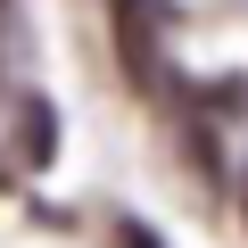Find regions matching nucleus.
Segmentation results:
<instances>
[{
    "instance_id": "1",
    "label": "nucleus",
    "mask_w": 248,
    "mask_h": 248,
    "mask_svg": "<svg viewBox=\"0 0 248 248\" xmlns=\"http://www.w3.org/2000/svg\"><path fill=\"white\" fill-rule=\"evenodd\" d=\"M58 157V108L42 91H17V116H9V141H0V166H9V182H33L50 174Z\"/></svg>"
},
{
    "instance_id": "2",
    "label": "nucleus",
    "mask_w": 248,
    "mask_h": 248,
    "mask_svg": "<svg viewBox=\"0 0 248 248\" xmlns=\"http://www.w3.org/2000/svg\"><path fill=\"white\" fill-rule=\"evenodd\" d=\"M116 248H166L149 223H133V215H116Z\"/></svg>"
},
{
    "instance_id": "3",
    "label": "nucleus",
    "mask_w": 248,
    "mask_h": 248,
    "mask_svg": "<svg viewBox=\"0 0 248 248\" xmlns=\"http://www.w3.org/2000/svg\"><path fill=\"white\" fill-rule=\"evenodd\" d=\"M240 215H248V166H240Z\"/></svg>"
},
{
    "instance_id": "4",
    "label": "nucleus",
    "mask_w": 248,
    "mask_h": 248,
    "mask_svg": "<svg viewBox=\"0 0 248 248\" xmlns=\"http://www.w3.org/2000/svg\"><path fill=\"white\" fill-rule=\"evenodd\" d=\"M0 9H9V0H0Z\"/></svg>"
}]
</instances>
